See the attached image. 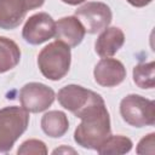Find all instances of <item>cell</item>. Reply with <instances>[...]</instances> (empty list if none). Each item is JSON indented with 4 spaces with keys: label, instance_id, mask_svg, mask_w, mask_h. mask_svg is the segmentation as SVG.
<instances>
[{
    "label": "cell",
    "instance_id": "1",
    "mask_svg": "<svg viewBox=\"0 0 155 155\" xmlns=\"http://www.w3.org/2000/svg\"><path fill=\"white\" fill-rule=\"evenodd\" d=\"M81 122L74 132V140L85 149L96 150L110 134V116L99 94L79 116Z\"/></svg>",
    "mask_w": 155,
    "mask_h": 155
},
{
    "label": "cell",
    "instance_id": "2",
    "mask_svg": "<svg viewBox=\"0 0 155 155\" xmlns=\"http://www.w3.org/2000/svg\"><path fill=\"white\" fill-rule=\"evenodd\" d=\"M70 62V47L58 40L45 46L38 56V65L41 74L52 81H58L68 74Z\"/></svg>",
    "mask_w": 155,
    "mask_h": 155
},
{
    "label": "cell",
    "instance_id": "3",
    "mask_svg": "<svg viewBox=\"0 0 155 155\" xmlns=\"http://www.w3.org/2000/svg\"><path fill=\"white\" fill-rule=\"evenodd\" d=\"M29 125V113L17 105L0 109V153L10 151Z\"/></svg>",
    "mask_w": 155,
    "mask_h": 155
},
{
    "label": "cell",
    "instance_id": "4",
    "mask_svg": "<svg viewBox=\"0 0 155 155\" xmlns=\"http://www.w3.org/2000/svg\"><path fill=\"white\" fill-rule=\"evenodd\" d=\"M120 114L130 126H153L155 124V102L139 94H127L120 102Z\"/></svg>",
    "mask_w": 155,
    "mask_h": 155
},
{
    "label": "cell",
    "instance_id": "5",
    "mask_svg": "<svg viewBox=\"0 0 155 155\" xmlns=\"http://www.w3.org/2000/svg\"><path fill=\"white\" fill-rule=\"evenodd\" d=\"M75 17L81 22L86 33L97 34L110 24L113 13L107 4L90 1L75 10Z\"/></svg>",
    "mask_w": 155,
    "mask_h": 155
},
{
    "label": "cell",
    "instance_id": "6",
    "mask_svg": "<svg viewBox=\"0 0 155 155\" xmlns=\"http://www.w3.org/2000/svg\"><path fill=\"white\" fill-rule=\"evenodd\" d=\"M56 98L54 91L41 82H28L19 91V102L28 113H41L48 109Z\"/></svg>",
    "mask_w": 155,
    "mask_h": 155
},
{
    "label": "cell",
    "instance_id": "7",
    "mask_svg": "<svg viewBox=\"0 0 155 155\" xmlns=\"http://www.w3.org/2000/svg\"><path fill=\"white\" fill-rule=\"evenodd\" d=\"M45 0H0V28L11 30L17 28L28 11L42 6Z\"/></svg>",
    "mask_w": 155,
    "mask_h": 155
},
{
    "label": "cell",
    "instance_id": "8",
    "mask_svg": "<svg viewBox=\"0 0 155 155\" xmlns=\"http://www.w3.org/2000/svg\"><path fill=\"white\" fill-rule=\"evenodd\" d=\"M56 22L46 12H39L30 16L23 29L22 36L30 45H40L54 36Z\"/></svg>",
    "mask_w": 155,
    "mask_h": 155
},
{
    "label": "cell",
    "instance_id": "9",
    "mask_svg": "<svg viewBox=\"0 0 155 155\" xmlns=\"http://www.w3.org/2000/svg\"><path fill=\"white\" fill-rule=\"evenodd\" d=\"M99 94L80 85H67L58 91L57 99L59 104L73 113L76 117L98 97Z\"/></svg>",
    "mask_w": 155,
    "mask_h": 155
},
{
    "label": "cell",
    "instance_id": "10",
    "mask_svg": "<svg viewBox=\"0 0 155 155\" xmlns=\"http://www.w3.org/2000/svg\"><path fill=\"white\" fill-rule=\"evenodd\" d=\"M94 81L103 87H114L120 85L126 78L125 65L115 58H102L93 69Z\"/></svg>",
    "mask_w": 155,
    "mask_h": 155
},
{
    "label": "cell",
    "instance_id": "11",
    "mask_svg": "<svg viewBox=\"0 0 155 155\" xmlns=\"http://www.w3.org/2000/svg\"><path fill=\"white\" fill-rule=\"evenodd\" d=\"M85 28L75 16H68L56 22L54 38L58 41L68 45L69 47H76L85 38Z\"/></svg>",
    "mask_w": 155,
    "mask_h": 155
},
{
    "label": "cell",
    "instance_id": "12",
    "mask_svg": "<svg viewBox=\"0 0 155 155\" xmlns=\"http://www.w3.org/2000/svg\"><path fill=\"white\" fill-rule=\"evenodd\" d=\"M125 42V34L117 27H107L96 40L94 50L96 53L102 57H111L114 56L124 45Z\"/></svg>",
    "mask_w": 155,
    "mask_h": 155
},
{
    "label": "cell",
    "instance_id": "13",
    "mask_svg": "<svg viewBox=\"0 0 155 155\" xmlns=\"http://www.w3.org/2000/svg\"><path fill=\"white\" fill-rule=\"evenodd\" d=\"M41 128L51 138L63 137L69 130L68 116L61 110L47 111L41 117Z\"/></svg>",
    "mask_w": 155,
    "mask_h": 155
},
{
    "label": "cell",
    "instance_id": "14",
    "mask_svg": "<svg viewBox=\"0 0 155 155\" xmlns=\"http://www.w3.org/2000/svg\"><path fill=\"white\" fill-rule=\"evenodd\" d=\"M19 61L21 50L18 45L6 36H0V74L13 69Z\"/></svg>",
    "mask_w": 155,
    "mask_h": 155
},
{
    "label": "cell",
    "instance_id": "15",
    "mask_svg": "<svg viewBox=\"0 0 155 155\" xmlns=\"http://www.w3.org/2000/svg\"><path fill=\"white\" fill-rule=\"evenodd\" d=\"M132 140L122 134H109L107 139L96 149L101 155H120L126 154L132 149Z\"/></svg>",
    "mask_w": 155,
    "mask_h": 155
},
{
    "label": "cell",
    "instance_id": "16",
    "mask_svg": "<svg viewBox=\"0 0 155 155\" xmlns=\"http://www.w3.org/2000/svg\"><path fill=\"white\" fill-rule=\"evenodd\" d=\"M133 81L139 88L150 90L155 86V63H139L133 68Z\"/></svg>",
    "mask_w": 155,
    "mask_h": 155
},
{
    "label": "cell",
    "instance_id": "17",
    "mask_svg": "<svg viewBox=\"0 0 155 155\" xmlns=\"http://www.w3.org/2000/svg\"><path fill=\"white\" fill-rule=\"evenodd\" d=\"M48 153L46 144L39 139H28L21 144L17 150L18 155H46Z\"/></svg>",
    "mask_w": 155,
    "mask_h": 155
},
{
    "label": "cell",
    "instance_id": "18",
    "mask_svg": "<svg viewBox=\"0 0 155 155\" xmlns=\"http://www.w3.org/2000/svg\"><path fill=\"white\" fill-rule=\"evenodd\" d=\"M137 154H149V155H154L155 154V133L151 132L149 134H147L145 137H143L136 149Z\"/></svg>",
    "mask_w": 155,
    "mask_h": 155
},
{
    "label": "cell",
    "instance_id": "19",
    "mask_svg": "<svg viewBox=\"0 0 155 155\" xmlns=\"http://www.w3.org/2000/svg\"><path fill=\"white\" fill-rule=\"evenodd\" d=\"M126 1L134 7H144V6L149 5L153 0H126Z\"/></svg>",
    "mask_w": 155,
    "mask_h": 155
},
{
    "label": "cell",
    "instance_id": "20",
    "mask_svg": "<svg viewBox=\"0 0 155 155\" xmlns=\"http://www.w3.org/2000/svg\"><path fill=\"white\" fill-rule=\"evenodd\" d=\"M76 154V151L73 149V148H68V147H61V148H57V149H54L53 151H52V154Z\"/></svg>",
    "mask_w": 155,
    "mask_h": 155
},
{
    "label": "cell",
    "instance_id": "21",
    "mask_svg": "<svg viewBox=\"0 0 155 155\" xmlns=\"http://www.w3.org/2000/svg\"><path fill=\"white\" fill-rule=\"evenodd\" d=\"M61 1H63L64 4H68V5H73V6H75V5H79V4L85 2L86 0H61Z\"/></svg>",
    "mask_w": 155,
    "mask_h": 155
}]
</instances>
